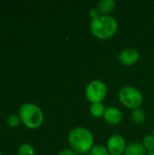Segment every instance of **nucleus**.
<instances>
[{
    "label": "nucleus",
    "instance_id": "nucleus-17",
    "mask_svg": "<svg viewBox=\"0 0 154 155\" xmlns=\"http://www.w3.org/2000/svg\"><path fill=\"white\" fill-rule=\"evenodd\" d=\"M58 155H78V153H76L74 150L72 149H64L63 151H61Z\"/></svg>",
    "mask_w": 154,
    "mask_h": 155
},
{
    "label": "nucleus",
    "instance_id": "nucleus-7",
    "mask_svg": "<svg viewBox=\"0 0 154 155\" xmlns=\"http://www.w3.org/2000/svg\"><path fill=\"white\" fill-rule=\"evenodd\" d=\"M140 58L138 51L134 48H125L119 54V61L122 64L131 66L135 64Z\"/></svg>",
    "mask_w": 154,
    "mask_h": 155
},
{
    "label": "nucleus",
    "instance_id": "nucleus-13",
    "mask_svg": "<svg viewBox=\"0 0 154 155\" xmlns=\"http://www.w3.org/2000/svg\"><path fill=\"white\" fill-rule=\"evenodd\" d=\"M18 155H35L34 147L30 143H22L18 148Z\"/></svg>",
    "mask_w": 154,
    "mask_h": 155
},
{
    "label": "nucleus",
    "instance_id": "nucleus-21",
    "mask_svg": "<svg viewBox=\"0 0 154 155\" xmlns=\"http://www.w3.org/2000/svg\"><path fill=\"white\" fill-rule=\"evenodd\" d=\"M0 155H2V153H1V151H0Z\"/></svg>",
    "mask_w": 154,
    "mask_h": 155
},
{
    "label": "nucleus",
    "instance_id": "nucleus-2",
    "mask_svg": "<svg viewBox=\"0 0 154 155\" xmlns=\"http://www.w3.org/2000/svg\"><path fill=\"white\" fill-rule=\"evenodd\" d=\"M90 29L93 36L100 40L112 38L117 32L118 23L114 17L107 15H102L90 23Z\"/></svg>",
    "mask_w": 154,
    "mask_h": 155
},
{
    "label": "nucleus",
    "instance_id": "nucleus-11",
    "mask_svg": "<svg viewBox=\"0 0 154 155\" xmlns=\"http://www.w3.org/2000/svg\"><path fill=\"white\" fill-rule=\"evenodd\" d=\"M131 119L133 122V124H135L137 125H141V124H144V122L146 120V114L143 109L136 108L132 111Z\"/></svg>",
    "mask_w": 154,
    "mask_h": 155
},
{
    "label": "nucleus",
    "instance_id": "nucleus-16",
    "mask_svg": "<svg viewBox=\"0 0 154 155\" xmlns=\"http://www.w3.org/2000/svg\"><path fill=\"white\" fill-rule=\"evenodd\" d=\"M20 121L21 120H20L19 116L18 115H15V114H11L7 118V124L11 127H16V126H18Z\"/></svg>",
    "mask_w": 154,
    "mask_h": 155
},
{
    "label": "nucleus",
    "instance_id": "nucleus-18",
    "mask_svg": "<svg viewBox=\"0 0 154 155\" xmlns=\"http://www.w3.org/2000/svg\"><path fill=\"white\" fill-rule=\"evenodd\" d=\"M90 15H91L92 19H94V18H96V17H98V16H100L102 15L99 13V11L97 10V8L94 7V8H92L90 10Z\"/></svg>",
    "mask_w": 154,
    "mask_h": 155
},
{
    "label": "nucleus",
    "instance_id": "nucleus-19",
    "mask_svg": "<svg viewBox=\"0 0 154 155\" xmlns=\"http://www.w3.org/2000/svg\"><path fill=\"white\" fill-rule=\"evenodd\" d=\"M146 155H154V151L153 152H150V153H148Z\"/></svg>",
    "mask_w": 154,
    "mask_h": 155
},
{
    "label": "nucleus",
    "instance_id": "nucleus-1",
    "mask_svg": "<svg viewBox=\"0 0 154 155\" xmlns=\"http://www.w3.org/2000/svg\"><path fill=\"white\" fill-rule=\"evenodd\" d=\"M68 143L72 150L78 154L88 153L93 147V135L92 132L84 127H75L68 134Z\"/></svg>",
    "mask_w": 154,
    "mask_h": 155
},
{
    "label": "nucleus",
    "instance_id": "nucleus-4",
    "mask_svg": "<svg viewBox=\"0 0 154 155\" xmlns=\"http://www.w3.org/2000/svg\"><path fill=\"white\" fill-rule=\"evenodd\" d=\"M118 98L123 106L133 110L140 108L143 101L142 93L133 86H125L122 88L119 91Z\"/></svg>",
    "mask_w": 154,
    "mask_h": 155
},
{
    "label": "nucleus",
    "instance_id": "nucleus-15",
    "mask_svg": "<svg viewBox=\"0 0 154 155\" xmlns=\"http://www.w3.org/2000/svg\"><path fill=\"white\" fill-rule=\"evenodd\" d=\"M143 146L145 147L146 151H148L149 153H150V152H153L154 151V138L151 135V134L146 135V136L143 138Z\"/></svg>",
    "mask_w": 154,
    "mask_h": 155
},
{
    "label": "nucleus",
    "instance_id": "nucleus-14",
    "mask_svg": "<svg viewBox=\"0 0 154 155\" xmlns=\"http://www.w3.org/2000/svg\"><path fill=\"white\" fill-rule=\"evenodd\" d=\"M90 153L91 155H110L107 147L103 146L101 144L93 145V147L90 151Z\"/></svg>",
    "mask_w": 154,
    "mask_h": 155
},
{
    "label": "nucleus",
    "instance_id": "nucleus-3",
    "mask_svg": "<svg viewBox=\"0 0 154 155\" xmlns=\"http://www.w3.org/2000/svg\"><path fill=\"white\" fill-rule=\"evenodd\" d=\"M18 116L21 122L30 129L38 128L44 121V114L41 108L31 103L23 104L21 105Z\"/></svg>",
    "mask_w": 154,
    "mask_h": 155
},
{
    "label": "nucleus",
    "instance_id": "nucleus-5",
    "mask_svg": "<svg viewBox=\"0 0 154 155\" xmlns=\"http://www.w3.org/2000/svg\"><path fill=\"white\" fill-rule=\"evenodd\" d=\"M85 97L91 104L102 103L107 94L106 84L100 80L90 82L85 88Z\"/></svg>",
    "mask_w": 154,
    "mask_h": 155
},
{
    "label": "nucleus",
    "instance_id": "nucleus-8",
    "mask_svg": "<svg viewBox=\"0 0 154 155\" xmlns=\"http://www.w3.org/2000/svg\"><path fill=\"white\" fill-rule=\"evenodd\" d=\"M103 119L110 125H118L123 121V113L119 108L110 106L105 109Z\"/></svg>",
    "mask_w": 154,
    "mask_h": 155
},
{
    "label": "nucleus",
    "instance_id": "nucleus-6",
    "mask_svg": "<svg viewBox=\"0 0 154 155\" xmlns=\"http://www.w3.org/2000/svg\"><path fill=\"white\" fill-rule=\"evenodd\" d=\"M126 142L121 134H113L112 135L108 141L106 147L109 151L110 155H122L124 153L126 149Z\"/></svg>",
    "mask_w": 154,
    "mask_h": 155
},
{
    "label": "nucleus",
    "instance_id": "nucleus-10",
    "mask_svg": "<svg viewBox=\"0 0 154 155\" xmlns=\"http://www.w3.org/2000/svg\"><path fill=\"white\" fill-rule=\"evenodd\" d=\"M116 5V3L114 0H101L98 2L96 8L99 11V13L102 15H106L111 13Z\"/></svg>",
    "mask_w": 154,
    "mask_h": 155
},
{
    "label": "nucleus",
    "instance_id": "nucleus-9",
    "mask_svg": "<svg viewBox=\"0 0 154 155\" xmlns=\"http://www.w3.org/2000/svg\"><path fill=\"white\" fill-rule=\"evenodd\" d=\"M146 149L143 143H131L127 144L124 151V155H146Z\"/></svg>",
    "mask_w": 154,
    "mask_h": 155
},
{
    "label": "nucleus",
    "instance_id": "nucleus-20",
    "mask_svg": "<svg viewBox=\"0 0 154 155\" xmlns=\"http://www.w3.org/2000/svg\"><path fill=\"white\" fill-rule=\"evenodd\" d=\"M151 135H152V137H153V138H154V129H153V130H152V132Z\"/></svg>",
    "mask_w": 154,
    "mask_h": 155
},
{
    "label": "nucleus",
    "instance_id": "nucleus-12",
    "mask_svg": "<svg viewBox=\"0 0 154 155\" xmlns=\"http://www.w3.org/2000/svg\"><path fill=\"white\" fill-rule=\"evenodd\" d=\"M105 106L103 103H96L92 104L90 106V113L95 118H101L103 117L104 112H105Z\"/></svg>",
    "mask_w": 154,
    "mask_h": 155
}]
</instances>
